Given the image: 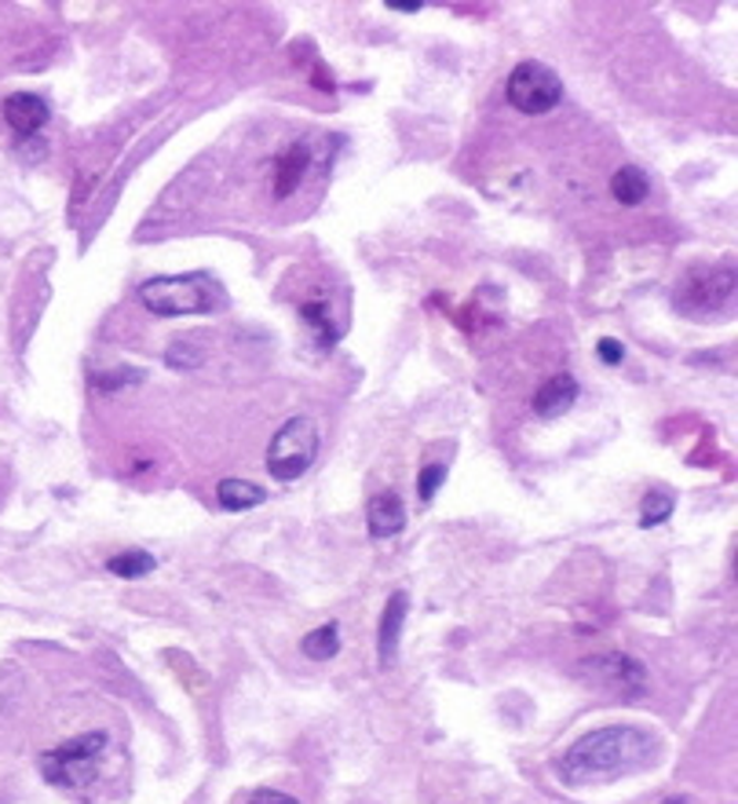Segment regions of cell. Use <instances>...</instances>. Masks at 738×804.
Here are the masks:
<instances>
[{
	"mask_svg": "<svg viewBox=\"0 0 738 804\" xmlns=\"http://www.w3.org/2000/svg\"><path fill=\"white\" fill-rule=\"evenodd\" d=\"M673 515V498L670 494H662V490H651V494H644V505H640V526H658L665 523Z\"/></svg>",
	"mask_w": 738,
	"mask_h": 804,
	"instance_id": "cell-17",
	"label": "cell"
},
{
	"mask_svg": "<svg viewBox=\"0 0 738 804\" xmlns=\"http://www.w3.org/2000/svg\"><path fill=\"white\" fill-rule=\"evenodd\" d=\"M388 8H396V11H421L424 0H388Z\"/></svg>",
	"mask_w": 738,
	"mask_h": 804,
	"instance_id": "cell-24",
	"label": "cell"
},
{
	"mask_svg": "<svg viewBox=\"0 0 738 804\" xmlns=\"http://www.w3.org/2000/svg\"><path fill=\"white\" fill-rule=\"evenodd\" d=\"M4 122L11 125L15 136H38V132L48 125V117H52V106H48L44 95H33V92H15L4 100Z\"/></svg>",
	"mask_w": 738,
	"mask_h": 804,
	"instance_id": "cell-8",
	"label": "cell"
},
{
	"mask_svg": "<svg viewBox=\"0 0 738 804\" xmlns=\"http://www.w3.org/2000/svg\"><path fill=\"white\" fill-rule=\"evenodd\" d=\"M597 352H600V358L607 366H618L625 358V347H622V341H614V337H603L600 344H597Z\"/></svg>",
	"mask_w": 738,
	"mask_h": 804,
	"instance_id": "cell-22",
	"label": "cell"
},
{
	"mask_svg": "<svg viewBox=\"0 0 738 804\" xmlns=\"http://www.w3.org/2000/svg\"><path fill=\"white\" fill-rule=\"evenodd\" d=\"M249 804H301V801L282 794V790H256V794L249 797Z\"/></svg>",
	"mask_w": 738,
	"mask_h": 804,
	"instance_id": "cell-23",
	"label": "cell"
},
{
	"mask_svg": "<svg viewBox=\"0 0 738 804\" xmlns=\"http://www.w3.org/2000/svg\"><path fill=\"white\" fill-rule=\"evenodd\" d=\"M301 315L307 319V326H312V333H315L318 344H323V347H329L333 341H337V330H333L326 304H304V307H301Z\"/></svg>",
	"mask_w": 738,
	"mask_h": 804,
	"instance_id": "cell-18",
	"label": "cell"
},
{
	"mask_svg": "<svg viewBox=\"0 0 738 804\" xmlns=\"http://www.w3.org/2000/svg\"><path fill=\"white\" fill-rule=\"evenodd\" d=\"M301 651L307 658H315V662H326V658H333L340 651V626L337 622H329V626H318L304 636V644H301Z\"/></svg>",
	"mask_w": 738,
	"mask_h": 804,
	"instance_id": "cell-16",
	"label": "cell"
},
{
	"mask_svg": "<svg viewBox=\"0 0 738 804\" xmlns=\"http://www.w3.org/2000/svg\"><path fill=\"white\" fill-rule=\"evenodd\" d=\"M143 377V369H136V366H117V369H110V374H95V384H99L103 391H117V388H128V384H139Z\"/></svg>",
	"mask_w": 738,
	"mask_h": 804,
	"instance_id": "cell-20",
	"label": "cell"
},
{
	"mask_svg": "<svg viewBox=\"0 0 738 804\" xmlns=\"http://www.w3.org/2000/svg\"><path fill=\"white\" fill-rule=\"evenodd\" d=\"M407 610H410V596L407 593H391V599L384 604V615H380V629H377V658L380 669L396 666V651H399V636L402 626H407Z\"/></svg>",
	"mask_w": 738,
	"mask_h": 804,
	"instance_id": "cell-9",
	"label": "cell"
},
{
	"mask_svg": "<svg viewBox=\"0 0 738 804\" xmlns=\"http://www.w3.org/2000/svg\"><path fill=\"white\" fill-rule=\"evenodd\" d=\"M654 750H658V742H654L651 731L636 724H607L570 742L567 753L559 758V779L567 786L614 783V779L647 768Z\"/></svg>",
	"mask_w": 738,
	"mask_h": 804,
	"instance_id": "cell-1",
	"label": "cell"
},
{
	"mask_svg": "<svg viewBox=\"0 0 738 804\" xmlns=\"http://www.w3.org/2000/svg\"><path fill=\"white\" fill-rule=\"evenodd\" d=\"M217 501H220V509H228V512H249V509L264 505V487L249 483V479H220Z\"/></svg>",
	"mask_w": 738,
	"mask_h": 804,
	"instance_id": "cell-13",
	"label": "cell"
},
{
	"mask_svg": "<svg viewBox=\"0 0 738 804\" xmlns=\"http://www.w3.org/2000/svg\"><path fill=\"white\" fill-rule=\"evenodd\" d=\"M611 195H614V201H622L625 209H636V206H644L651 195V179L644 169H636V165H622V169L611 176Z\"/></svg>",
	"mask_w": 738,
	"mask_h": 804,
	"instance_id": "cell-12",
	"label": "cell"
},
{
	"mask_svg": "<svg viewBox=\"0 0 738 804\" xmlns=\"http://www.w3.org/2000/svg\"><path fill=\"white\" fill-rule=\"evenodd\" d=\"M505 95L519 114H549L563 100V81H559L552 66L527 59V63L512 70Z\"/></svg>",
	"mask_w": 738,
	"mask_h": 804,
	"instance_id": "cell-5",
	"label": "cell"
},
{
	"mask_svg": "<svg viewBox=\"0 0 738 804\" xmlns=\"http://www.w3.org/2000/svg\"><path fill=\"white\" fill-rule=\"evenodd\" d=\"M139 300L158 319H183V315H205V311L223 307L228 293L220 290V282L209 271H190V274H161V279L143 282Z\"/></svg>",
	"mask_w": 738,
	"mask_h": 804,
	"instance_id": "cell-2",
	"label": "cell"
},
{
	"mask_svg": "<svg viewBox=\"0 0 738 804\" xmlns=\"http://www.w3.org/2000/svg\"><path fill=\"white\" fill-rule=\"evenodd\" d=\"M586 674L600 683V688L607 691H614V695H622V699H636V695H644L647 691V674H644V666L633 662L629 655L622 651H611V655H597V658H589L586 666Z\"/></svg>",
	"mask_w": 738,
	"mask_h": 804,
	"instance_id": "cell-7",
	"label": "cell"
},
{
	"mask_svg": "<svg viewBox=\"0 0 738 804\" xmlns=\"http://www.w3.org/2000/svg\"><path fill=\"white\" fill-rule=\"evenodd\" d=\"M158 567V560L150 556V552L143 549H128V552H117V556L106 560V571L117 574V578L133 582V578H147V574Z\"/></svg>",
	"mask_w": 738,
	"mask_h": 804,
	"instance_id": "cell-15",
	"label": "cell"
},
{
	"mask_svg": "<svg viewBox=\"0 0 738 804\" xmlns=\"http://www.w3.org/2000/svg\"><path fill=\"white\" fill-rule=\"evenodd\" d=\"M366 523H369V534L373 537H396L402 526H407V505H402V498L396 490H384V494H377L373 501L366 505Z\"/></svg>",
	"mask_w": 738,
	"mask_h": 804,
	"instance_id": "cell-11",
	"label": "cell"
},
{
	"mask_svg": "<svg viewBox=\"0 0 738 804\" xmlns=\"http://www.w3.org/2000/svg\"><path fill=\"white\" fill-rule=\"evenodd\" d=\"M574 403H578V380L570 374H556L534 391V414H538L541 421H556V417H563Z\"/></svg>",
	"mask_w": 738,
	"mask_h": 804,
	"instance_id": "cell-10",
	"label": "cell"
},
{
	"mask_svg": "<svg viewBox=\"0 0 738 804\" xmlns=\"http://www.w3.org/2000/svg\"><path fill=\"white\" fill-rule=\"evenodd\" d=\"M307 165H312V150H307V143H293L289 150L278 158V198H289L296 184H301V176L307 173Z\"/></svg>",
	"mask_w": 738,
	"mask_h": 804,
	"instance_id": "cell-14",
	"label": "cell"
},
{
	"mask_svg": "<svg viewBox=\"0 0 738 804\" xmlns=\"http://www.w3.org/2000/svg\"><path fill=\"white\" fill-rule=\"evenodd\" d=\"M201 347H194V344H172L169 352H165V363H169L172 369H194V366H201Z\"/></svg>",
	"mask_w": 738,
	"mask_h": 804,
	"instance_id": "cell-21",
	"label": "cell"
},
{
	"mask_svg": "<svg viewBox=\"0 0 738 804\" xmlns=\"http://www.w3.org/2000/svg\"><path fill=\"white\" fill-rule=\"evenodd\" d=\"M735 296V271L731 268H713V271H692L687 282L676 290V307L687 315H717L720 307H728Z\"/></svg>",
	"mask_w": 738,
	"mask_h": 804,
	"instance_id": "cell-6",
	"label": "cell"
},
{
	"mask_svg": "<svg viewBox=\"0 0 738 804\" xmlns=\"http://www.w3.org/2000/svg\"><path fill=\"white\" fill-rule=\"evenodd\" d=\"M443 483H446V464H424L421 476H417V498H421V505H432Z\"/></svg>",
	"mask_w": 738,
	"mask_h": 804,
	"instance_id": "cell-19",
	"label": "cell"
},
{
	"mask_svg": "<svg viewBox=\"0 0 738 804\" xmlns=\"http://www.w3.org/2000/svg\"><path fill=\"white\" fill-rule=\"evenodd\" d=\"M106 742H110L106 731H85V735H77V739H66L63 746L44 750L41 775L59 790H85L95 779V772H99Z\"/></svg>",
	"mask_w": 738,
	"mask_h": 804,
	"instance_id": "cell-3",
	"label": "cell"
},
{
	"mask_svg": "<svg viewBox=\"0 0 738 804\" xmlns=\"http://www.w3.org/2000/svg\"><path fill=\"white\" fill-rule=\"evenodd\" d=\"M318 458V428L312 417L296 414L289 417L271 439L267 447V472L278 479V483H293L301 479L307 468Z\"/></svg>",
	"mask_w": 738,
	"mask_h": 804,
	"instance_id": "cell-4",
	"label": "cell"
}]
</instances>
